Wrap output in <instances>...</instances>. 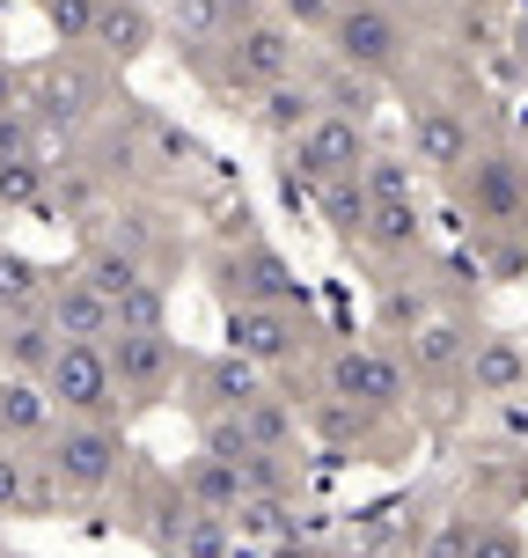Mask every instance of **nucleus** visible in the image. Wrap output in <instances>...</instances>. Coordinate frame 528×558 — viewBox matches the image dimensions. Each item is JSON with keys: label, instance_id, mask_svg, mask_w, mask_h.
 Segmentation results:
<instances>
[{"label": "nucleus", "instance_id": "f257e3e1", "mask_svg": "<svg viewBox=\"0 0 528 558\" xmlns=\"http://www.w3.org/2000/svg\"><path fill=\"white\" fill-rule=\"evenodd\" d=\"M37 456H45V471L59 477L66 500H103L118 477H125V463H133L118 418H59L52 434L37 441Z\"/></svg>", "mask_w": 528, "mask_h": 558}, {"label": "nucleus", "instance_id": "f03ea898", "mask_svg": "<svg viewBox=\"0 0 528 558\" xmlns=\"http://www.w3.org/2000/svg\"><path fill=\"white\" fill-rule=\"evenodd\" d=\"M213 52H221V66H213V88H221L228 104L243 111L257 88L286 82V74L302 66V29H286L279 15H250V23H235V29H228Z\"/></svg>", "mask_w": 528, "mask_h": 558}, {"label": "nucleus", "instance_id": "7ed1b4c3", "mask_svg": "<svg viewBox=\"0 0 528 558\" xmlns=\"http://www.w3.org/2000/svg\"><path fill=\"white\" fill-rule=\"evenodd\" d=\"M111 104V74L103 66H88V59H45L37 74H23V111L45 125V133H82L96 125Z\"/></svg>", "mask_w": 528, "mask_h": 558}, {"label": "nucleus", "instance_id": "20e7f679", "mask_svg": "<svg viewBox=\"0 0 528 558\" xmlns=\"http://www.w3.org/2000/svg\"><path fill=\"white\" fill-rule=\"evenodd\" d=\"M103 361H111L118 404H125V412H147V404H162V397L184 383L192 353L169 331H111L103 338Z\"/></svg>", "mask_w": 528, "mask_h": 558}, {"label": "nucleus", "instance_id": "39448f33", "mask_svg": "<svg viewBox=\"0 0 528 558\" xmlns=\"http://www.w3.org/2000/svg\"><path fill=\"white\" fill-rule=\"evenodd\" d=\"M331 59L337 66H353V74H367V82H382V74H396L404 66V52H412V37H404V15H390L382 0H337L331 15Z\"/></svg>", "mask_w": 528, "mask_h": 558}, {"label": "nucleus", "instance_id": "423d86ee", "mask_svg": "<svg viewBox=\"0 0 528 558\" xmlns=\"http://www.w3.org/2000/svg\"><path fill=\"white\" fill-rule=\"evenodd\" d=\"M323 383H331V397L353 404V412H396V404L412 397V367H404V353H390V345H337L331 361H323Z\"/></svg>", "mask_w": 528, "mask_h": 558}, {"label": "nucleus", "instance_id": "0eeeda50", "mask_svg": "<svg viewBox=\"0 0 528 558\" xmlns=\"http://www.w3.org/2000/svg\"><path fill=\"white\" fill-rule=\"evenodd\" d=\"M45 397H52L59 418H118V412H125L103 345H74V338H59L52 367H45Z\"/></svg>", "mask_w": 528, "mask_h": 558}, {"label": "nucleus", "instance_id": "6e6552de", "mask_svg": "<svg viewBox=\"0 0 528 558\" xmlns=\"http://www.w3.org/2000/svg\"><path fill=\"white\" fill-rule=\"evenodd\" d=\"M360 162H367V125L360 118H331V111L308 118V133L294 140V155H286V169L302 177L308 192L331 184V177H360Z\"/></svg>", "mask_w": 528, "mask_h": 558}, {"label": "nucleus", "instance_id": "1a4fd4ad", "mask_svg": "<svg viewBox=\"0 0 528 558\" xmlns=\"http://www.w3.org/2000/svg\"><path fill=\"white\" fill-rule=\"evenodd\" d=\"M302 345H308V331H302L294 308H279V302L228 308V353H243V361H257V367H294Z\"/></svg>", "mask_w": 528, "mask_h": 558}, {"label": "nucleus", "instance_id": "9d476101", "mask_svg": "<svg viewBox=\"0 0 528 558\" xmlns=\"http://www.w3.org/2000/svg\"><path fill=\"white\" fill-rule=\"evenodd\" d=\"M213 272H221V302H228V308H250V302L294 308V302H302V279L286 272V257L265 251V243H243V251H228Z\"/></svg>", "mask_w": 528, "mask_h": 558}, {"label": "nucleus", "instance_id": "9b49d317", "mask_svg": "<svg viewBox=\"0 0 528 558\" xmlns=\"http://www.w3.org/2000/svg\"><path fill=\"white\" fill-rule=\"evenodd\" d=\"M477 155V125L455 104H412V162L426 177H463Z\"/></svg>", "mask_w": 528, "mask_h": 558}, {"label": "nucleus", "instance_id": "f8f14e48", "mask_svg": "<svg viewBox=\"0 0 528 558\" xmlns=\"http://www.w3.org/2000/svg\"><path fill=\"white\" fill-rule=\"evenodd\" d=\"M45 324L59 338H74V345H103L111 338V294L88 287L82 272H52V287H45Z\"/></svg>", "mask_w": 528, "mask_h": 558}, {"label": "nucleus", "instance_id": "ddd939ff", "mask_svg": "<svg viewBox=\"0 0 528 558\" xmlns=\"http://www.w3.org/2000/svg\"><path fill=\"white\" fill-rule=\"evenodd\" d=\"M66 493H59V477L45 471V456H23V448L0 441V514H15V522H52Z\"/></svg>", "mask_w": 528, "mask_h": 558}, {"label": "nucleus", "instance_id": "4468645a", "mask_svg": "<svg viewBox=\"0 0 528 558\" xmlns=\"http://www.w3.org/2000/svg\"><path fill=\"white\" fill-rule=\"evenodd\" d=\"M463 192H470L477 221H521V214H528V169H521V155H470Z\"/></svg>", "mask_w": 528, "mask_h": 558}, {"label": "nucleus", "instance_id": "2eb2a0df", "mask_svg": "<svg viewBox=\"0 0 528 558\" xmlns=\"http://www.w3.org/2000/svg\"><path fill=\"white\" fill-rule=\"evenodd\" d=\"M184 375H192V390H198V418L243 412L250 397H265V367L243 361V353H206V361H192Z\"/></svg>", "mask_w": 528, "mask_h": 558}, {"label": "nucleus", "instance_id": "dca6fc26", "mask_svg": "<svg viewBox=\"0 0 528 558\" xmlns=\"http://www.w3.org/2000/svg\"><path fill=\"white\" fill-rule=\"evenodd\" d=\"M88 45L111 59V66L147 59V52H155V8H147V0H103V8H96V37H88Z\"/></svg>", "mask_w": 528, "mask_h": 558}, {"label": "nucleus", "instance_id": "f3484780", "mask_svg": "<svg viewBox=\"0 0 528 558\" xmlns=\"http://www.w3.org/2000/svg\"><path fill=\"white\" fill-rule=\"evenodd\" d=\"M316 111H323V104H316V88L294 82V74L250 96V125H257L265 140H279V147H294V140L308 133V118H316Z\"/></svg>", "mask_w": 528, "mask_h": 558}, {"label": "nucleus", "instance_id": "a211bd4d", "mask_svg": "<svg viewBox=\"0 0 528 558\" xmlns=\"http://www.w3.org/2000/svg\"><path fill=\"white\" fill-rule=\"evenodd\" d=\"M176 485H184V500L198 507V514H221V522H235V507L250 500L243 493V471L235 463H221V456H184V471H176Z\"/></svg>", "mask_w": 528, "mask_h": 558}, {"label": "nucleus", "instance_id": "6ab92c4d", "mask_svg": "<svg viewBox=\"0 0 528 558\" xmlns=\"http://www.w3.org/2000/svg\"><path fill=\"white\" fill-rule=\"evenodd\" d=\"M59 426L52 397H45V383H23V375H0V441L8 448H37L45 434Z\"/></svg>", "mask_w": 528, "mask_h": 558}, {"label": "nucleus", "instance_id": "aec40b11", "mask_svg": "<svg viewBox=\"0 0 528 558\" xmlns=\"http://www.w3.org/2000/svg\"><path fill=\"white\" fill-rule=\"evenodd\" d=\"M243 434H250V448H265V456H294V448H302V404H294V397H250V404H243Z\"/></svg>", "mask_w": 528, "mask_h": 558}, {"label": "nucleus", "instance_id": "412c9836", "mask_svg": "<svg viewBox=\"0 0 528 558\" xmlns=\"http://www.w3.org/2000/svg\"><path fill=\"white\" fill-rule=\"evenodd\" d=\"M59 353V331L45 316H8V338H0V367L23 375V383H45V367Z\"/></svg>", "mask_w": 528, "mask_h": 558}, {"label": "nucleus", "instance_id": "4be33fe9", "mask_svg": "<svg viewBox=\"0 0 528 558\" xmlns=\"http://www.w3.org/2000/svg\"><path fill=\"white\" fill-rule=\"evenodd\" d=\"M477 375V390L484 397H514L528 383V353L514 345V338H470V361H463Z\"/></svg>", "mask_w": 528, "mask_h": 558}, {"label": "nucleus", "instance_id": "5701e85b", "mask_svg": "<svg viewBox=\"0 0 528 558\" xmlns=\"http://www.w3.org/2000/svg\"><path fill=\"white\" fill-rule=\"evenodd\" d=\"M45 287H52V272L37 257L0 243V316H45Z\"/></svg>", "mask_w": 528, "mask_h": 558}, {"label": "nucleus", "instance_id": "b1692460", "mask_svg": "<svg viewBox=\"0 0 528 558\" xmlns=\"http://www.w3.org/2000/svg\"><path fill=\"white\" fill-rule=\"evenodd\" d=\"M463 361H470V338L455 331V324H418L404 338V367L412 375H455Z\"/></svg>", "mask_w": 528, "mask_h": 558}, {"label": "nucleus", "instance_id": "393cba45", "mask_svg": "<svg viewBox=\"0 0 528 558\" xmlns=\"http://www.w3.org/2000/svg\"><path fill=\"white\" fill-rule=\"evenodd\" d=\"M418 235H426V221H418L412 198H367V243L390 257H412Z\"/></svg>", "mask_w": 528, "mask_h": 558}, {"label": "nucleus", "instance_id": "a878e982", "mask_svg": "<svg viewBox=\"0 0 528 558\" xmlns=\"http://www.w3.org/2000/svg\"><path fill=\"white\" fill-rule=\"evenodd\" d=\"M316 214L331 221L337 243H367V192H360V177H331V184H316Z\"/></svg>", "mask_w": 528, "mask_h": 558}, {"label": "nucleus", "instance_id": "bb28decb", "mask_svg": "<svg viewBox=\"0 0 528 558\" xmlns=\"http://www.w3.org/2000/svg\"><path fill=\"white\" fill-rule=\"evenodd\" d=\"M308 88H316V104H323L331 118H360V125L374 118V82H367V74H353V66H337V59Z\"/></svg>", "mask_w": 528, "mask_h": 558}, {"label": "nucleus", "instance_id": "cd10ccee", "mask_svg": "<svg viewBox=\"0 0 528 558\" xmlns=\"http://www.w3.org/2000/svg\"><path fill=\"white\" fill-rule=\"evenodd\" d=\"M52 192V162L45 155H15V162H0V214H37Z\"/></svg>", "mask_w": 528, "mask_h": 558}, {"label": "nucleus", "instance_id": "c85d7f7f", "mask_svg": "<svg viewBox=\"0 0 528 558\" xmlns=\"http://www.w3.org/2000/svg\"><path fill=\"white\" fill-rule=\"evenodd\" d=\"M111 331H169V287L155 272L111 302Z\"/></svg>", "mask_w": 528, "mask_h": 558}, {"label": "nucleus", "instance_id": "c756f323", "mask_svg": "<svg viewBox=\"0 0 528 558\" xmlns=\"http://www.w3.org/2000/svg\"><path fill=\"white\" fill-rule=\"evenodd\" d=\"M37 8H45V23H52L59 45H88V37H96V8H103V0H37Z\"/></svg>", "mask_w": 528, "mask_h": 558}, {"label": "nucleus", "instance_id": "7c9ffc66", "mask_svg": "<svg viewBox=\"0 0 528 558\" xmlns=\"http://www.w3.org/2000/svg\"><path fill=\"white\" fill-rule=\"evenodd\" d=\"M418 324H433V316H426V294H418V287H390V294H382V338H412Z\"/></svg>", "mask_w": 528, "mask_h": 558}, {"label": "nucleus", "instance_id": "2f4dec72", "mask_svg": "<svg viewBox=\"0 0 528 558\" xmlns=\"http://www.w3.org/2000/svg\"><path fill=\"white\" fill-rule=\"evenodd\" d=\"M45 147V125L15 104V111H0V162H15V155H37Z\"/></svg>", "mask_w": 528, "mask_h": 558}, {"label": "nucleus", "instance_id": "473e14b6", "mask_svg": "<svg viewBox=\"0 0 528 558\" xmlns=\"http://www.w3.org/2000/svg\"><path fill=\"white\" fill-rule=\"evenodd\" d=\"M463 558H521L514 530H463Z\"/></svg>", "mask_w": 528, "mask_h": 558}, {"label": "nucleus", "instance_id": "72a5a7b5", "mask_svg": "<svg viewBox=\"0 0 528 558\" xmlns=\"http://www.w3.org/2000/svg\"><path fill=\"white\" fill-rule=\"evenodd\" d=\"M337 0H279V23L286 29H331Z\"/></svg>", "mask_w": 528, "mask_h": 558}, {"label": "nucleus", "instance_id": "f704fd0d", "mask_svg": "<svg viewBox=\"0 0 528 558\" xmlns=\"http://www.w3.org/2000/svg\"><path fill=\"white\" fill-rule=\"evenodd\" d=\"M15 104H23V74L0 59V111H15Z\"/></svg>", "mask_w": 528, "mask_h": 558}, {"label": "nucleus", "instance_id": "c9c22d12", "mask_svg": "<svg viewBox=\"0 0 528 558\" xmlns=\"http://www.w3.org/2000/svg\"><path fill=\"white\" fill-rule=\"evenodd\" d=\"M514 45L528 52V0H521V23H514Z\"/></svg>", "mask_w": 528, "mask_h": 558}, {"label": "nucleus", "instance_id": "e433bc0d", "mask_svg": "<svg viewBox=\"0 0 528 558\" xmlns=\"http://www.w3.org/2000/svg\"><path fill=\"white\" fill-rule=\"evenodd\" d=\"M382 8H390V15H412V8H426V0H382Z\"/></svg>", "mask_w": 528, "mask_h": 558}, {"label": "nucleus", "instance_id": "4c0bfd02", "mask_svg": "<svg viewBox=\"0 0 528 558\" xmlns=\"http://www.w3.org/2000/svg\"><path fill=\"white\" fill-rule=\"evenodd\" d=\"M0 338H8V316H0Z\"/></svg>", "mask_w": 528, "mask_h": 558}, {"label": "nucleus", "instance_id": "58836bf2", "mask_svg": "<svg viewBox=\"0 0 528 558\" xmlns=\"http://www.w3.org/2000/svg\"><path fill=\"white\" fill-rule=\"evenodd\" d=\"M8 558H15V551H8Z\"/></svg>", "mask_w": 528, "mask_h": 558}]
</instances>
